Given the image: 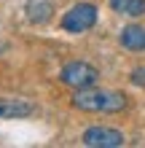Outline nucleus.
I'll return each mask as SVG.
<instances>
[{"mask_svg": "<svg viewBox=\"0 0 145 148\" xmlns=\"http://www.w3.org/2000/svg\"><path fill=\"white\" fill-rule=\"evenodd\" d=\"M73 108L83 113H121L129 108V97L116 89H97L94 84L75 89L73 94Z\"/></svg>", "mask_w": 145, "mask_h": 148, "instance_id": "nucleus-1", "label": "nucleus"}, {"mask_svg": "<svg viewBox=\"0 0 145 148\" xmlns=\"http://www.w3.org/2000/svg\"><path fill=\"white\" fill-rule=\"evenodd\" d=\"M99 78L97 67L89 65V62H81V59H73V62H67L62 70H59V81L65 86H70V89H83V86H91Z\"/></svg>", "mask_w": 145, "mask_h": 148, "instance_id": "nucleus-2", "label": "nucleus"}, {"mask_svg": "<svg viewBox=\"0 0 145 148\" xmlns=\"http://www.w3.org/2000/svg\"><path fill=\"white\" fill-rule=\"evenodd\" d=\"M59 24H62L65 32H86V30H91L97 24V5H91V3L73 5L70 11H65Z\"/></svg>", "mask_w": 145, "mask_h": 148, "instance_id": "nucleus-3", "label": "nucleus"}, {"mask_svg": "<svg viewBox=\"0 0 145 148\" xmlns=\"http://www.w3.org/2000/svg\"><path fill=\"white\" fill-rule=\"evenodd\" d=\"M83 145H91V148H116V145H124V135L118 132L116 127H86L83 132Z\"/></svg>", "mask_w": 145, "mask_h": 148, "instance_id": "nucleus-4", "label": "nucleus"}, {"mask_svg": "<svg viewBox=\"0 0 145 148\" xmlns=\"http://www.w3.org/2000/svg\"><path fill=\"white\" fill-rule=\"evenodd\" d=\"M118 43L126 49V51H134V54H140L145 51V27L142 24H126L121 30V35H118Z\"/></svg>", "mask_w": 145, "mask_h": 148, "instance_id": "nucleus-5", "label": "nucleus"}, {"mask_svg": "<svg viewBox=\"0 0 145 148\" xmlns=\"http://www.w3.org/2000/svg\"><path fill=\"white\" fill-rule=\"evenodd\" d=\"M24 14H27V19L32 24H46L51 16H54V5H51L48 0H30V3L24 5Z\"/></svg>", "mask_w": 145, "mask_h": 148, "instance_id": "nucleus-6", "label": "nucleus"}, {"mask_svg": "<svg viewBox=\"0 0 145 148\" xmlns=\"http://www.w3.org/2000/svg\"><path fill=\"white\" fill-rule=\"evenodd\" d=\"M35 110L27 100H0V119H24Z\"/></svg>", "mask_w": 145, "mask_h": 148, "instance_id": "nucleus-7", "label": "nucleus"}, {"mask_svg": "<svg viewBox=\"0 0 145 148\" xmlns=\"http://www.w3.org/2000/svg\"><path fill=\"white\" fill-rule=\"evenodd\" d=\"M108 3L121 16H134V19H137V16L145 14V0H108Z\"/></svg>", "mask_w": 145, "mask_h": 148, "instance_id": "nucleus-8", "label": "nucleus"}, {"mask_svg": "<svg viewBox=\"0 0 145 148\" xmlns=\"http://www.w3.org/2000/svg\"><path fill=\"white\" fill-rule=\"evenodd\" d=\"M129 81H132L134 86H145V67H134L132 75H129Z\"/></svg>", "mask_w": 145, "mask_h": 148, "instance_id": "nucleus-9", "label": "nucleus"}]
</instances>
